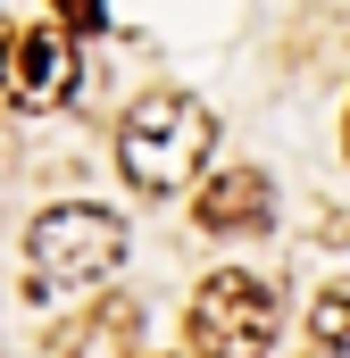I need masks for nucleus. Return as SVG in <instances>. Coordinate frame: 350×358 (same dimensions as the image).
I'll use <instances>...</instances> for the list:
<instances>
[{
  "mask_svg": "<svg viewBox=\"0 0 350 358\" xmlns=\"http://www.w3.org/2000/svg\"><path fill=\"white\" fill-rule=\"evenodd\" d=\"M209 142H217V117H209L192 92H150V100H134L125 125H117V167H125L134 192L167 200V192H183V183L200 176Z\"/></svg>",
  "mask_w": 350,
  "mask_h": 358,
  "instance_id": "nucleus-1",
  "label": "nucleus"
},
{
  "mask_svg": "<svg viewBox=\"0 0 350 358\" xmlns=\"http://www.w3.org/2000/svg\"><path fill=\"white\" fill-rule=\"evenodd\" d=\"M117 267H125V225L108 208L67 200V208H42L34 234H25V283H34V300L42 292H84V283H100Z\"/></svg>",
  "mask_w": 350,
  "mask_h": 358,
  "instance_id": "nucleus-2",
  "label": "nucleus"
},
{
  "mask_svg": "<svg viewBox=\"0 0 350 358\" xmlns=\"http://www.w3.org/2000/svg\"><path fill=\"white\" fill-rule=\"evenodd\" d=\"M183 342H192V358H267V342H275V292L242 267L209 275L192 317H183Z\"/></svg>",
  "mask_w": 350,
  "mask_h": 358,
  "instance_id": "nucleus-3",
  "label": "nucleus"
},
{
  "mask_svg": "<svg viewBox=\"0 0 350 358\" xmlns=\"http://www.w3.org/2000/svg\"><path fill=\"white\" fill-rule=\"evenodd\" d=\"M76 92V34H59V25H34V34H17L8 42V100L17 108H59Z\"/></svg>",
  "mask_w": 350,
  "mask_h": 358,
  "instance_id": "nucleus-4",
  "label": "nucleus"
},
{
  "mask_svg": "<svg viewBox=\"0 0 350 358\" xmlns=\"http://www.w3.org/2000/svg\"><path fill=\"white\" fill-rule=\"evenodd\" d=\"M192 225L200 234H267L275 225V183L259 167H217L192 200Z\"/></svg>",
  "mask_w": 350,
  "mask_h": 358,
  "instance_id": "nucleus-5",
  "label": "nucleus"
},
{
  "mask_svg": "<svg viewBox=\"0 0 350 358\" xmlns=\"http://www.w3.org/2000/svg\"><path fill=\"white\" fill-rule=\"evenodd\" d=\"M309 342L334 358V350H350V292L334 283V292H317V308H309Z\"/></svg>",
  "mask_w": 350,
  "mask_h": 358,
  "instance_id": "nucleus-6",
  "label": "nucleus"
},
{
  "mask_svg": "<svg viewBox=\"0 0 350 358\" xmlns=\"http://www.w3.org/2000/svg\"><path fill=\"white\" fill-rule=\"evenodd\" d=\"M59 17H67V34H100L108 25V0H50Z\"/></svg>",
  "mask_w": 350,
  "mask_h": 358,
  "instance_id": "nucleus-7",
  "label": "nucleus"
},
{
  "mask_svg": "<svg viewBox=\"0 0 350 358\" xmlns=\"http://www.w3.org/2000/svg\"><path fill=\"white\" fill-rule=\"evenodd\" d=\"M8 42H17V34H8V25H0V76H8Z\"/></svg>",
  "mask_w": 350,
  "mask_h": 358,
  "instance_id": "nucleus-8",
  "label": "nucleus"
},
{
  "mask_svg": "<svg viewBox=\"0 0 350 358\" xmlns=\"http://www.w3.org/2000/svg\"><path fill=\"white\" fill-rule=\"evenodd\" d=\"M342 142H350V125H342Z\"/></svg>",
  "mask_w": 350,
  "mask_h": 358,
  "instance_id": "nucleus-9",
  "label": "nucleus"
}]
</instances>
